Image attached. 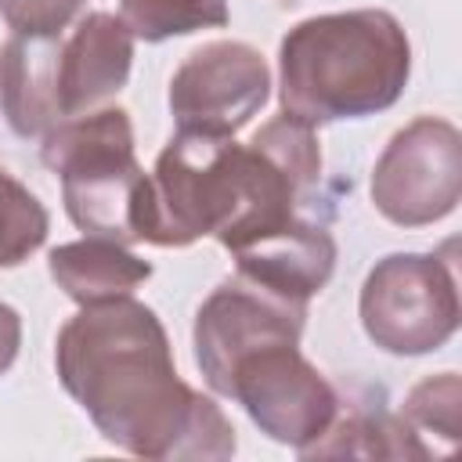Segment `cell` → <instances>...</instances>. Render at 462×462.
<instances>
[{"label":"cell","mask_w":462,"mask_h":462,"mask_svg":"<svg viewBox=\"0 0 462 462\" xmlns=\"http://www.w3.org/2000/svg\"><path fill=\"white\" fill-rule=\"evenodd\" d=\"M65 393L97 433L137 458H231L238 440L220 404L177 375L159 314L134 300L90 303L54 339Z\"/></svg>","instance_id":"1"},{"label":"cell","mask_w":462,"mask_h":462,"mask_svg":"<svg viewBox=\"0 0 462 462\" xmlns=\"http://www.w3.org/2000/svg\"><path fill=\"white\" fill-rule=\"evenodd\" d=\"M321 184V141L296 116L267 119L245 144L177 130L148 173L144 242L184 249L213 235L227 253L303 217Z\"/></svg>","instance_id":"2"},{"label":"cell","mask_w":462,"mask_h":462,"mask_svg":"<svg viewBox=\"0 0 462 462\" xmlns=\"http://www.w3.org/2000/svg\"><path fill=\"white\" fill-rule=\"evenodd\" d=\"M411 76L404 25L383 7L332 11L296 22L278 47V101L310 126L390 108Z\"/></svg>","instance_id":"3"},{"label":"cell","mask_w":462,"mask_h":462,"mask_svg":"<svg viewBox=\"0 0 462 462\" xmlns=\"http://www.w3.org/2000/svg\"><path fill=\"white\" fill-rule=\"evenodd\" d=\"M40 159L58 173L65 213L83 235L119 245L144 242L148 173L137 162L126 108L105 105L58 123L43 134Z\"/></svg>","instance_id":"4"},{"label":"cell","mask_w":462,"mask_h":462,"mask_svg":"<svg viewBox=\"0 0 462 462\" xmlns=\"http://www.w3.org/2000/svg\"><path fill=\"white\" fill-rule=\"evenodd\" d=\"M451 249L455 242L444 253H390L375 260L361 285L357 314L379 350L419 357L440 350L458 332L462 307Z\"/></svg>","instance_id":"5"},{"label":"cell","mask_w":462,"mask_h":462,"mask_svg":"<svg viewBox=\"0 0 462 462\" xmlns=\"http://www.w3.org/2000/svg\"><path fill=\"white\" fill-rule=\"evenodd\" d=\"M462 199V134L451 119L419 116L401 126L372 170V202L397 227H426Z\"/></svg>","instance_id":"6"},{"label":"cell","mask_w":462,"mask_h":462,"mask_svg":"<svg viewBox=\"0 0 462 462\" xmlns=\"http://www.w3.org/2000/svg\"><path fill=\"white\" fill-rule=\"evenodd\" d=\"M224 397L238 401L260 433L296 455L325 437L343 404L336 386L300 354V343H274L245 354L231 368Z\"/></svg>","instance_id":"7"},{"label":"cell","mask_w":462,"mask_h":462,"mask_svg":"<svg viewBox=\"0 0 462 462\" xmlns=\"http://www.w3.org/2000/svg\"><path fill=\"white\" fill-rule=\"evenodd\" d=\"M307 325V303L271 292L267 285L231 274L195 310V365L213 393L224 397L231 368L263 346L300 343Z\"/></svg>","instance_id":"8"},{"label":"cell","mask_w":462,"mask_h":462,"mask_svg":"<svg viewBox=\"0 0 462 462\" xmlns=\"http://www.w3.org/2000/svg\"><path fill=\"white\" fill-rule=\"evenodd\" d=\"M271 97L263 54L242 40L195 47L170 79V116L184 134L235 137Z\"/></svg>","instance_id":"9"},{"label":"cell","mask_w":462,"mask_h":462,"mask_svg":"<svg viewBox=\"0 0 462 462\" xmlns=\"http://www.w3.org/2000/svg\"><path fill=\"white\" fill-rule=\"evenodd\" d=\"M134 32L108 11H90L58 43V105L61 119L105 108L130 79Z\"/></svg>","instance_id":"10"},{"label":"cell","mask_w":462,"mask_h":462,"mask_svg":"<svg viewBox=\"0 0 462 462\" xmlns=\"http://www.w3.org/2000/svg\"><path fill=\"white\" fill-rule=\"evenodd\" d=\"M231 256L235 274L253 278L296 303H310V296H318L336 271V238L325 220L303 213L282 231L263 235Z\"/></svg>","instance_id":"11"},{"label":"cell","mask_w":462,"mask_h":462,"mask_svg":"<svg viewBox=\"0 0 462 462\" xmlns=\"http://www.w3.org/2000/svg\"><path fill=\"white\" fill-rule=\"evenodd\" d=\"M58 36L11 32L0 47V108L18 137H43L61 119L58 105Z\"/></svg>","instance_id":"12"},{"label":"cell","mask_w":462,"mask_h":462,"mask_svg":"<svg viewBox=\"0 0 462 462\" xmlns=\"http://www.w3.org/2000/svg\"><path fill=\"white\" fill-rule=\"evenodd\" d=\"M47 271L58 282V289L69 300H76L79 307L134 296V289L152 278L148 260H141L126 245H119L112 238H97V235L54 245L47 256Z\"/></svg>","instance_id":"13"},{"label":"cell","mask_w":462,"mask_h":462,"mask_svg":"<svg viewBox=\"0 0 462 462\" xmlns=\"http://www.w3.org/2000/svg\"><path fill=\"white\" fill-rule=\"evenodd\" d=\"M332 455H361V458H430V448L404 426L401 415L383 408H354L336 415L321 440L300 451V458H332Z\"/></svg>","instance_id":"14"},{"label":"cell","mask_w":462,"mask_h":462,"mask_svg":"<svg viewBox=\"0 0 462 462\" xmlns=\"http://www.w3.org/2000/svg\"><path fill=\"white\" fill-rule=\"evenodd\" d=\"M119 18L134 40L162 43L199 29L227 25V0H119Z\"/></svg>","instance_id":"15"},{"label":"cell","mask_w":462,"mask_h":462,"mask_svg":"<svg viewBox=\"0 0 462 462\" xmlns=\"http://www.w3.org/2000/svg\"><path fill=\"white\" fill-rule=\"evenodd\" d=\"M51 231L47 206L0 166V267L25 263Z\"/></svg>","instance_id":"16"},{"label":"cell","mask_w":462,"mask_h":462,"mask_svg":"<svg viewBox=\"0 0 462 462\" xmlns=\"http://www.w3.org/2000/svg\"><path fill=\"white\" fill-rule=\"evenodd\" d=\"M458 415H462V383L455 372H440L415 383L401 404V419L419 440L422 433H433L444 437L448 448L458 444Z\"/></svg>","instance_id":"17"},{"label":"cell","mask_w":462,"mask_h":462,"mask_svg":"<svg viewBox=\"0 0 462 462\" xmlns=\"http://www.w3.org/2000/svg\"><path fill=\"white\" fill-rule=\"evenodd\" d=\"M87 0H0V18L11 32L58 36Z\"/></svg>","instance_id":"18"},{"label":"cell","mask_w":462,"mask_h":462,"mask_svg":"<svg viewBox=\"0 0 462 462\" xmlns=\"http://www.w3.org/2000/svg\"><path fill=\"white\" fill-rule=\"evenodd\" d=\"M22 346V318L14 307L0 303V375H7V368L14 365Z\"/></svg>","instance_id":"19"}]
</instances>
